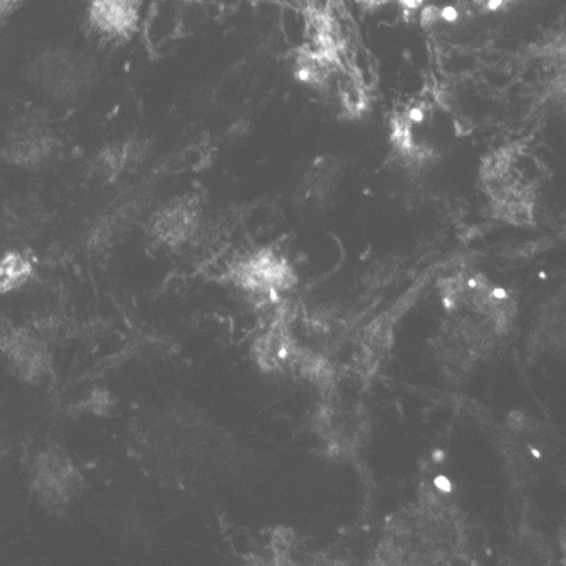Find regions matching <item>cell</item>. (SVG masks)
<instances>
[{"instance_id":"ac0fdd59","label":"cell","mask_w":566,"mask_h":566,"mask_svg":"<svg viewBox=\"0 0 566 566\" xmlns=\"http://www.w3.org/2000/svg\"><path fill=\"white\" fill-rule=\"evenodd\" d=\"M4 12L0 11V21H2V18H4Z\"/></svg>"},{"instance_id":"8fae6325","label":"cell","mask_w":566,"mask_h":566,"mask_svg":"<svg viewBox=\"0 0 566 566\" xmlns=\"http://www.w3.org/2000/svg\"><path fill=\"white\" fill-rule=\"evenodd\" d=\"M142 202L140 201H123L118 207L109 210L106 217L101 218L94 227L93 232V245L96 249H103V247L109 245V243L118 240L123 233L128 232L135 218L140 214Z\"/></svg>"},{"instance_id":"7a4b0ae2","label":"cell","mask_w":566,"mask_h":566,"mask_svg":"<svg viewBox=\"0 0 566 566\" xmlns=\"http://www.w3.org/2000/svg\"><path fill=\"white\" fill-rule=\"evenodd\" d=\"M480 186L496 217L517 224L534 220L539 177L524 145H502L490 151L480 166Z\"/></svg>"},{"instance_id":"5b68a950","label":"cell","mask_w":566,"mask_h":566,"mask_svg":"<svg viewBox=\"0 0 566 566\" xmlns=\"http://www.w3.org/2000/svg\"><path fill=\"white\" fill-rule=\"evenodd\" d=\"M0 353L15 378L24 382L44 381L52 373V354L34 332L15 331L0 338Z\"/></svg>"},{"instance_id":"9a60e30c","label":"cell","mask_w":566,"mask_h":566,"mask_svg":"<svg viewBox=\"0 0 566 566\" xmlns=\"http://www.w3.org/2000/svg\"><path fill=\"white\" fill-rule=\"evenodd\" d=\"M356 2L366 11H375V9L385 8V6L390 4L394 0H356Z\"/></svg>"},{"instance_id":"4fadbf2b","label":"cell","mask_w":566,"mask_h":566,"mask_svg":"<svg viewBox=\"0 0 566 566\" xmlns=\"http://www.w3.org/2000/svg\"><path fill=\"white\" fill-rule=\"evenodd\" d=\"M84 409L85 412L94 413V416H104L115 409V400H113V395L106 394V391H94L85 400Z\"/></svg>"},{"instance_id":"2e32d148","label":"cell","mask_w":566,"mask_h":566,"mask_svg":"<svg viewBox=\"0 0 566 566\" xmlns=\"http://www.w3.org/2000/svg\"><path fill=\"white\" fill-rule=\"evenodd\" d=\"M18 2H21V0H0V11L8 14V12L11 11Z\"/></svg>"},{"instance_id":"5bb4252c","label":"cell","mask_w":566,"mask_h":566,"mask_svg":"<svg viewBox=\"0 0 566 566\" xmlns=\"http://www.w3.org/2000/svg\"><path fill=\"white\" fill-rule=\"evenodd\" d=\"M526 2V0H471V4L482 14H496V12H505L515 6Z\"/></svg>"},{"instance_id":"ba28073f","label":"cell","mask_w":566,"mask_h":566,"mask_svg":"<svg viewBox=\"0 0 566 566\" xmlns=\"http://www.w3.org/2000/svg\"><path fill=\"white\" fill-rule=\"evenodd\" d=\"M44 210L31 199H12L0 208V235L12 242H24L40 235Z\"/></svg>"},{"instance_id":"8992f818","label":"cell","mask_w":566,"mask_h":566,"mask_svg":"<svg viewBox=\"0 0 566 566\" xmlns=\"http://www.w3.org/2000/svg\"><path fill=\"white\" fill-rule=\"evenodd\" d=\"M201 221V205L195 196H182L158 208L148 223V235L164 247L185 245Z\"/></svg>"},{"instance_id":"7c38bea8","label":"cell","mask_w":566,"mask_h":566,"mask_svg":"<svg viewBox=\"0 0 566 566\" xmlns=\"http://www.w3.org/2000/svg\"><path fill=\"white\" fill-rule=\"evenodd\" d=\"M33 274L34 264L27 252L9 251L0 255V296L30 283Z\"/></svg>"},{"instance_id":"3957f363","label":"cell","mask_w":566,"mask_h":566,"mask_svg":"<svg viewBox=\"0 0 566 566\" xmlns=\"http://www.w3.org/2000/svg\"><path fill=\"white\" fill-rule=\"evenodd\" d=\"M31 81L53 99H77L93 85L94 71L85 55L50 50L31 63Z\"/></svg>"},{"instance_id":"277c9868","label":"cell","mask_w":566,"mask_h":566,"mask_svg":"<svg viewBox=\"0 0 566 566\" xmlns=\"http://www.w3.org/2000/svg\"><path fill=\"white\" fill-rule=\"evenodd\" d=\"M31 485L44 507L63 509L81 493L82 476L63 449L49 448L34 461Z\"/></svg>"},{"instance_id":"52a82bcc","label":"cell","mask_w":566,"mask_h":566,"mask_svg":"<svg viewBox=\"0 0 566 566\" xmlns=\"http://www.w3.org/2000/svg\"><path fill=\"white\" fill-rule=\"evenodd\" d=\"M87 19L101 36L129 40L140 22V0H87Z\"/></svg>"},{"instance_id":"6da1fadb","label":"cell","mask_w":566,"mask_h":566,"mask_svg":"<svg viewBox=\"0 0 566 566\" xmlns=\"http://www.w3.org/2000/svg\"><path fill=\"white\" fill-rule=\"evenodd\" d=\"M390 144L407 166H434L451 150L457 122L438 93L427 91L391 113Z\"/></svg>"},{"instance_id":"30bf717a","label":"cell","mask_w":566,"mask_h":566,"mask_svg":"<svg viewBox=\"0 0 566 566\" xmlns=\"http://www.w3.org/2000/svg\"><path fill=\"white\" fill-rule=\"evenodd\" d=\"M147 155V144L142 140H128L123 144L109 145L96 158L97 172L107 180L125 174L132 167H137Z\"/></svg>"},{"instance_id":"e0dca14e","label":"cell","mask_w":566,"mask_h":566,"mask_svg":"<svg viewBox=\"0 0 566 566\" xmlns=\"http://www.w3.org/2000/svg\"><path fill=\"white\" fill-rule=\"evenodd\" d=\"M9 451V444L8 439H6V436L0 432V461L4 460L6 454H8Z\"/></svg>"},{"instance_id":"9c48e42d","label":"cell","mask_w":566,"mask_h":566,"mask_svg":"<svg viewBox=\"0 0 566 566\" xmlns=\"http://www.w3.org/2000/svg\"><path fill=\"white\" fill-rule=\"evenodd\" d=\"M60 144L55 135L46 129L33 128L19 133L4 148V158L12 166L38 167L49 163L59 151Z\"/></svg>"}]
</instances>
